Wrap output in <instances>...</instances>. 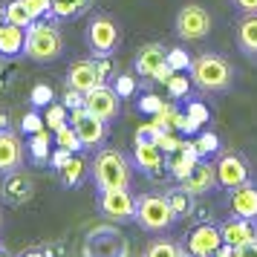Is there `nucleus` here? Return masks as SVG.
<instances>
[{
  "label": "nucleus",
  "mask_w": 257,
  "mask_h": 257,
  "mask_svg": "<svg viewBox=\"0 0 257 257\" xmlns=\"http://www.w3.org/2000/svg\"><path fill=\"white\" fill-rule=\"evenodd\" d=\"M133 156H127L118 148H98L90 162V176H93L95 191L104 188H130L133 182Z\"/></svg>",
  "instance_id": "1"
},
{
  "label": "nucleus",
  "mask_w": 257,
  "mask_h": 257,
  "mask_svg": "<svg viewBox=\"0 0 257 257\" xmlns=\"http://www.w3.org/2000/svg\"><path fill=\"white\" fill-rule=\"evenodd\" d=\"M188 75L199 93H225L234 81V67L217 52H199L191 61Z\"/></svg>",
  "instance_id": "2"
},
{
  "label": "nucleus",
  "mask_w": 257,
  "mask_h": 257,
  "mask_svg": "<svg viewBox=\"0 0 257 257\" xmlns=\"http://www.w3.org/2000/svg\"><path fill=\"white\" fill-rule=\"evenodd\" d=\"M64 55V35L58 21H35L26 29V58L35 64H55Z\"/></svg>",
  "instance_id": "3"
},
{
  "label": "nucleus",
  "mask_w": 257,
  "mask_h": 257,
  "mask_svg": "<svg viewBox=\"0 0 257 257\" xmlns=\"http://www.w3.org/2000/svg\"><path fill=\"white\" fill-rule=\"evenodd\" d=\"M174 208L165 191H145L136 197V225L148 234H165L174 228Z\"/></svg>",
  "instance_id": "4"
},
{
  "label": "nucleus",
  "mask_w": 257,
  "mask_h": 257,
  "mask_svg": "<svg viewBox=\"0 0 257 257\" xmlns=\"http://www.w3.org/2000/svg\"><path fill=\"white\" fill-rule=\"evenodd\" d=\"M121 26L113 15L107 12H93L84 29V44L90 49L93 58H107V55H116L121 47Z\"/></svg>",
  "instance_id": "5"
},
{
  "label": "nucleus",
  "mask_w": 257,
  "mask_h": 257,
  "mask_svg": "<svg viewBox=\"0 0 257 257\" xmlns=\"http://www.w3.org/2000/svg\"><path fill=\"white\" fill-rule=\"evenodd\" d=\"M95 211L113 225L136 222V197L130 194V188H104L95 194Z\"/></svg>",
  "instance_id": "6"
},
{
  "label": "nucleus",
  "mask_w": 257,
  "mask_h": 257,
  "mask_svg": "<svg viewBox=\"0 0 257 257\" xmlns=\"http://www.w3.org/2000/svg\"><path fill=\"white\" fill-rule=\"evenodd\" d=\"M174 32L179 35V41H202V38L211 32V12L199 3H185L179 12H176V24Z\"/></svg>",
  "instance_id": "7"
},
{
  "label": "nucleus",
  "mask_w": 257,
  "mask_h": 257,
  "mask_svg": "<svg viewBox=\"0 0 257 257\" xmlns=\"http://www.w3.org/2000/svg\"><path fill=\"white\" fill-rule=\"evenodd\" d=\"M214 165H217V185L225 188V191H231V188L254 179L251 176V168H248V159L237 151H220V156H217Z\"/></svg>",
  "instance_id": "8"
},
{
  "label": "nucleus",
  "mask_w": 257,
  "mask_h": 257,
  "mask_svg": "<svg viewBox=\"0 0 257 257\" xmlns=\"http://www.w3.org/2000/svg\"><path fill=\"white\" fill-rule=\"evenodd\" d=\"M182 245L185 251H191L194 257H214L217 248L222 245V234L217 222H197L194 228H188L185 237H182Z\"/></svg>",
  "instance_id": "9"
},
{
  "label": "nucleus",
  "mask_w": 257,
  "mask_h": 257,
  "mask_svg": "<svg viewBox=\"0 0 257 257\" xmlns=\"http://www.w3.org/2000/svg\"><path fill=\"white\" fill-rule=\"evenodd\" d=\"M133 165L142 176L159 179L168 171V153L151 139H133Z\"/></svg>",
  "instance_id": "10"
},
{
  "label": "nucleus",
  "mask_w": 257,
  "mask_h": 257,
  "mask_svg": "<svg viewBox=\"0 0 257 257\" xmlns=\"http://www.w3.org/2000/svg\"><path fill=\"white\" fill-rule=\"evenodd\" d=\"M35 197V176L29 171H12V174H3V182H0V199L12 208H21L26 202H32Z\"/></svg>",
  "instance_id": "11"
},
{
  "label": "nucleus",
  "mask_w": 257,
  "mask_h": 257,
  "mask_svg": "<svg viewBox=\"0 0 257 257\" xmlns=\"http://www.w3.org/2000/svg\"><path fill=\"white\" fill-rule=\"evenodd\" d=\"M121 95L113 90V84H101V87H95L87 93L84 98V107H87V113L90 116H98L104 118V121H116L121 116Z\"/></svg>",
  "instance_id": "12"
},
{
  "label": "nucleus",
  "mask_w": 257,
  "mask_h": 257,
  "mask_svg": "<svg viewBox=\"0 0 257 257\" xmlns=\"http://www.w3.org/2000/svg\"><path fill=\"white\" fill-rule=\"evenodd\" d=\"M29 159L26 153V142L21 139V133H15L12 127L0 130V176L21 171Z\"/></svg>",
  "instance_id": "13"
},
{
  "label": "nucleus",
  "mask_w": 257,
  "mask_h": 257,
  "mask_svg": "<svg viewBox=\"0 0 257 257\" xmlns=\"http://www.w3.org/2000/svg\"><path fill=\"white\" fill-rule=\"evenodd\" d=\"M225 205H228V214H234V217H243V220L257 222V182L248 179L243 185L231 188Z\"/></svg>",
  "instance_id": "14"
},
{
  "label": "nucleus",
  "mask_w": 257,
  "mask_h": 257,
  "mask_svg": "<svg viewBox=\"0 0 257 257\" xmlns=\"http://www.w3.org/2000/svg\"><path fill=\"white\" fill-rule=\"evenodd\" d=\"M165 61H168V47H165V44H159V41L142 44V47L136 49V58H133V72H136L139 78L153 81L156 70L162 67Z\"/></svg>",
  "instance_id": "15"
},
{
  "label": "nucleus",
  "mask_w": 257,
  "mask_h": 257,
  "mask_svg": "<svg viewBox=\"0 0 257 257\" xmlns=\"http://www.w3.org/2000/svg\"><path fill=\"white\" fill-rule=\"evenodd\" d=\"M64 84H70L75 90H81V93H90L95 87H101V75H98V67H95V58H78L70 64V70L64 75Z\"/></svg>",
  "instance_id": "16"
},
{
  "label": "nucleus",
  "mask_w": 257,
  "mask_h": 257,
  "mask_svg": "<svg viewBox=\"0 0 257 257\" xmlns=\"http://www.w3.org/2000/svg\"><path fill=\"white\" fill-rule=\"evenodd\" d=\"M72 127L78 130V136H81V145L87 151H98V148H104L107 139H110V121L98 116H87L78 118V121H70Z\"/></svg>",
  "instance_id": "17"
},
{
  "label": "nucleus",
  "mask_w": 257,
  "mask_h": 257,
  "mask_svg": "<svg viewBox=\"0 0 257 257\" xmlns=\"http://www.w3.org/2000/svg\"><path fill=\"white\" fill-rule=\"evenodd\" d=\"M179 185L188 188L194 197H202V194H208V191H214V188H220L217 185V165L211 162V159H199L197 168H194Z\"/></svg>",
  "instance_id": "18"
},
{
  "label": "nucleus",
  "mask_w": 257,
  "mask_h": 257,
  "mask_svg": "<svg viewBox=\"0 0 257 257\" xmlns=\"http://www.w3.org/2000/svg\"><path fill=\"white\" fill-rule=\"evenodd\" d=\"M26 58V29L18 24H0V61Z\"/></svg>",
  "instance_id": "19"
},
{
  "label": "nucleus",
  "mask_w": 257,
  "mask_h": 257,
  "mask_svg": "<svg viewBox=\"0 0 257 257\" xmlns=\"http://www.w3.org/2000/svg\"><path fill=\"white\" fill-rule=\"evenodd\" d=\"M202 159L197 153V148H194V142L185 139L182 142V148H176L174 153H168V174L174 176L176 182H182L194 168H197V162Z\"/></svg>",
  "instance_id": "20"
},
{
  "label": "nucleus",
  "mask_w": 257,
  "mask_h": 257,
  "mask_svg": "<svg viewBox=\"0 0 257 257\" xmlns=\"http://www.w3.org/2000/svg\"><path fill=\"white\" fill-rule=\"evenodd\" d=\"M220 234H222V243L228 245H243V243H251L257 240V222L254 220H243V217H228V220L220 222Z\"/></svg>",
  "instance_id": "21"
},
{
  "label": "nucleus",
  "mask_w": 257,
  "mask_h": 257,
  "mask_svg": "<svg viewBox=\"0 0 257 257\" xmlns=\"http://www.w3.org/2000/svg\"><path fill=\"white\" fill-rule=\"evenodd\" d=\"M87 151L81 153H72L70 159H67V165L61 168V171H55L58 174V182L67 191H75V188H81L84 182H87V176H90V162H87V156H84Z\"/></svg>",
  "instance_id": "22"
},
{
  "label": "nucleus",
  "mask_w": 257,
  "mask_h": 257,
  "mask_svg": "<svg viewBox=\"0 0 257 257\" xmlns=\"http://www.w3.org/2000/svg\"><path fill=\"white\" fill-rule=\"evenodd\" d=\"M234 41L243 55H257V15H243L234 26Z\"/></svg>",
  "instance_id": "23"
},
{
  "label": "nucleus",
  "mask_w": 257,
  "mask_h": 257,
  "mask_svg": "<svg viewBox=\"0 0 257 257\" xmlns=\"http://www.w3.org/2000/svg\"><path fill=\"white\" fill-rule=\"evenodd\" d=\"M165 197H168V202H171L176 220H188V217H194V211H197V199H194V194H191L188 188H182L179 182H176V185L165 188Z\"/></svg>",
  "instance_id": "24"
},
{
  "label": "nucleus",
  "mask_w": 257,
  "mask_h": 257,
  "mask_svg": "<svg viewBox=\"0 0 257 257\" xmlns=\"http://www.w3.org/2000/svg\"><path fill=\"white\" fill-rule=\"evenodd\" d=\"M52 142H55V133L49 136V127L41 130V133L26 136V153H29V162H32V165H49V156H52Z\"/></svg>",
  "instance_id": "25"
},
{
  "label": "nucleus",
  "mask_w": 257,
  "mask_h": 257,
  "mask_svg": "<svg viewBox=\"0 0 257 257\" xmlns=\"http://www.w3.org/2000/svg\"><path fill=\"white\" fill-rule=\"evenodd\" d=\"M90 9H93V0H52V18L58 24L78 21L84 15H90Z\"/></svg>",
  "instance_id": "26"
},
{
  "label": "nucleus",
  "mask_w": 257,
  "mask_h": 257,
  "mask_svg": "<svg viewBox=\"0 0 257 257\" xmlns=\"http://www.w3.org/2000/svg\"><path fill=\"white\" fill-rule=\"evenodd\" d=\"M3 6H6V24H18L24 29L35 24V15L29 12L26 0H3Z\"/></svg>",
  "instance_id": "27"
},
{
  "label": "nucleus",
  "mask_w": 257,
  "mask_h": 257,
  "mask_svg": "<svg viewBox=\"0 0 257 257\" xmlns=\"http://www.w3.org/2000/svg\"><path fill=\"white\" fill-rule=\"evenodd\" d=\"M182 254V243H176L171 237H153L151 243L145 245L142 257H179Z\"/></svg>",
  "instance_id": "28"
},
{
  "label": "nucleus",
  "mask_w": 257,
  "mask_h": 257,
  "mask_svg": "<svg viewBox=\"0 0 257 257\" xmlns=\"http://www.w3.org/2000/svg\"><path fill=\"white\" fill-rule=\"evenodd\" d=\"M55 145H58V148H64V151H70V153L87 151V148L81 145V136H78V130L72 127V124H64V127L55 130Z\"/></svg>",
  "instance_id": "29"
},
{
  "label": "nucleus",
  "mask_w": 257,
  "mask_h": 257,
  "mask_svg": "<svg viewBox=\"0 0 257 257\" xmlns=\"http://www.w3.org/2000/svg\"><path fill=\"white\" fill-rule=\"evenodd\" d=\"M44 121H47V127L55 133L58 127L70 124V110L61 104V101H52L49 107H44Z\"/></svg>",
  "instance_id": "30"
},
{
  "label": "nucleus",
  "mask_w": 257,
  "mask_h": 257,
  "mask_svg": "<svg viewBox=\"0 0 257 257\" xmlns=\"http://www.w3.org/2000/svg\"><path fill=\"white\" fill-rule=\"evenodd\" d=\"M52 101H58V98H55V90H52V84H47V81L32 84V90H29V104L38 107V110H44V107H49Z\"/></svg>",
  "instance_id": "31"
},
{
  "label": "nucleus",
  "mask_w": 257,
  "mask_h": 257,
  "mask_svg": "<svg viewBox=\"0 0 257 257\" xmlns=\"http://www.w3.org/2000/svg\"><path fill=\"white\" fill-rule=\"evenodd\" d=\"M194 148H197V153L202 156V159H208L211 153H220L222 145H220V136L217 133H211V130H199V136L194 139Z\"/></svg>",
  "instance_id": "32"
},
{
  "label": "nucleus",
  "mask_w": 257,
  "mask_h": 257,
  "mask_svg": "<svg viewBox=\"0 0 257 257\" xmlns=\"http://www.w3.org/2000/svg\"><path fill=\"white\" fill-rule=\"evenodd\" d=\"M165 87H168V95L176 101V98H188V95H191L194 81H191V75H188V72H174V75H171V81L165 84Z\"/></svg>",
  "instance_id": "33"
},
{
  "label": "nucleus",
  "mask_w": 257,
  "mask_h": 257,
  "mask_svg": "<svg viewBox=\"0 0 257 257\" xmlns=\"http://www.w3.org/2000/svg\"><path fill=\"white\" fill-rule=\"evenodd\" d=\"M113 90L121 98H133L136 90H139V75L136 72H118L116 78H113Z\"/></svg>",
  "instance_id": "34"
},
{
  "label": "nucleus",
  "mask_w": 257,
  "mask_h": 257,
  "mask_svg": "<svg viewBox=\"0 0 257 257\" xmlns=\"http://www.w3.org/2000/svg\"><path fill=\"white\" fill-rule=\"evenodd\" d=\"M191 61H194V55H191L188 49L168 47V64H171L176 72H188V70H191Z\"/></svg>",
  "instance_id": "35"
},
{
  "label": "nucleus",
  "mask_w": 257,
  "mask_h": 257,
  "mask_svg": "<svg viewBox=\"0 0 257 257\" xmlns=\"http://www.w3.org/2000/svg\"><path fill=\"white\" fill-rule=\"evenodd\" d=\"M47 130V121H44V113H38V107H32L24 118H21V133L32 136V133H41Z\"/></svg>",
  "instance_id": "36"
},
{
  "label": "nucleus",
  "mask_w": 257,
  "mask_h": 257,
  "mask_svg": "<svg viewBox=\"0 0 257 257\" xmlns=\"http://www.w3.org/2000/svg\"><path fill=\"white\" fill-rule=\"evenodd\" d=\"M84 98H87V93H81V90H75V87H70V84H64V90H61V104L67 107V110H75V107H84Z\"/></svg>",
  "instance_id": "37"
},
{
  "label": "nucleus",
  "mask_w": 257,
  "mask_h": 257,
  "mask_svg": "<svg viewBox=\"0 0 257 257\" xmlns=\"http://www.w3.org/2000/svg\"><path fill=\"white\" fill-rule=\"evenodd\" d=\"M182 142L185 139H179V130H162V133L156 136V145H159L165 153H174L176 148H182Z\"/></svg>",
  "instance_id": "38"
},
{
  "label": "nucleus",
  "mask_w": 257,
  "mask_h": 257,
  "mask_svg": "<svg viewBox=\"0 0 257 257\" xmlns=\"http://www.w3.org/2000/svg\"><path fill=\"white\" fill-rule=\"evenodd\" d=\"M26 6L35 15V21H55L52 18V0H26Z\"/></svg>",
  "instance_id": "39"
},
{
  "label": "nucleus",
  "mask_w": 257,
  "mask_h": 257,
  "mask_svg": "<svg viewBox=\"0 0 257 257\" xmlns=\"http://www.w3.org/2000/svg\"><path fill=\"white\" fill-rule=\"evenodd\" d=\"M162 98H159V95H153V93H148V95H142L139 98V104H136V110H139V113H145V116H156V113H159V110H162Z\"/></svg>",
  "instance_id": "40"
},
{
  "label": "nucleus",
  "mask_w": 257,
  "mask_h": 257,
  "mask_svg": "<svg viewBox=\"0 0 257 257\" xmlns=\"http://www.w3.org/2000/svg\"><path fill=\"white\" fill-rule=\"evenodd\" d=\"M188 118L197 124V130H202L205 127V121H208V107L205 104H199V101H188Z\"/></svg>",
  "instance_id": "41"
},
{
  "label": "nucleus",
  "mask_w": 257,
  "mask_h": 257,
  "mask_svg": "<svg viewBox=\"0 0 257 257\" xmlns=\"http://www.w3.org/2000/svg\"><path fill=\"white\" fill-rule=\"evenodd\" d=\"M95 67H98L101 81L113 84V78H116V64H113V55H107V58H95Z\"/></svg>",
  "instance_id": "42"
},
{
  "label": "nucleus",
  "mask_w": 257,
  "mask_h": 257,
  "mask_svg": "<svg viewBox=\"0 0 257 257\" xmlns=\"http://www.w3.org/2000/svg\"><path fill=\"white\" fill-rule=\"evenodd\" d=\"M162 130L165 127H159L153 118H148V121H142L139 127H136V136H133V139H151V142H156V136H159Z\"/></svg>",
  "instance_id": "43"
},
{
  "label": "nucleus",
  "mask_w": 257,
  "mask_h": 257,
  "mask_svg": "<svg viewBox=\"0 0 257 257\" xmlns=\"http://www.w3.org/2000/svg\"><path fill=\"white\" fill-rule=\"evenodd\" d=\"M70 156H72L70 151H64V148H58V145H55V153L49 156V168H52V171H61V168L67 165V159H70Z\"/></svg>",
  "instance_id": "44"
},
{
  "label": "nucleus",
  "mask_w": 257,
  "mask_h": 257,
  "mask_svg": "<svg viewBox=\"0 0 257 257\" xmlns=\"http://www.w3.org/2000/svg\"><path fill=\"white\" fill-rule=\"evenodd\" d=\"M231 6L243 15H257V0H231Z\"/></svg>",
  "instance_id": "45"
},
{
  "label": "nucleus",
  "mask_w": 257,
  "mask_h": 257,
  "mask_svg": "<svg viewBox=\"0 0 257 257\" xmlns=\"http://www.w3.org/2000/svg\"><path fill=\"white\" fill-rule=\"evenodd\" d=\"M234 257H257V240L237 245V248H234Z\"/></svg>",
  "instance_id": "46"
},
{
  "label": "nucleus",
  "mask_w": 257,
  "mask_h": 257,
  "mask_svg": "<svg viewBox=\"0 0 257 257\" xmlns=\"http://www.w3.org/2000/svg\"><path fill=\"white\" fill-rule=\"evenodd\" d=\"M174 67H171V64H168V61H165L162 67H159V70H156V75H153V81H159V84H168L171 81V75H174Z\"/></svg>",
  "instance_id": "47"
},
{
  "label": "nucleus",
  "mask_w": 257,
  "mask_h": 257,
  "mask_svg": "<svg viewBox=\"0 0 257 257\" xmlns=\"http://www.w3.org/2000/svg\"><path fill=\"white\" fill-rule=\"evenodd\" d=\"M18 257H52V254H49V248H35V245H32V248L21 251Z\"/></svg>",
  "instance_id": "48"
},
{
  "label": "nucleus",
  "mask_w": 257,
  "mask_h": 257,
  "mask_svg": "<svg viewBox=\"0 0 257 257\" xmlns=\"http://www.w3.org/2000/svg\"><path fill=\"white\" fill-rule=\"evenodd\" d=\"M214 257H234V245H228V243H222L220 248H217V254Z\"/></svg>",
  "instance_id": "49"
},
{
  "label": "nucleus",
  "mask_w": 257,
  "mask_h": 257,
  "mask_svg": "<svg viewBox=\"0 0 257 257\" xmlns=\"http://www.w3.org/2000/svg\"><path fill=\"white\" fill-rule=\"evenodd\" d=\"M6 127H9V110L0 104V130H6Z\"/></svg>",
  "instance_id": "50"
},
{
  "label": "nucleus",
  "mask_w": 257,
  "mask_h": 257,
  "mask_svg": "<svg viewBox=\"0 0 257 257\" xmlns=\"http://www.w3.org/2000/svg\"><path fill=\"white\" fill-rule=\"evenodd\" d=\"M0 24H6V6L0 3Z\"/></svg>",
  "instance_id": "51"
},
{
  "label": "nucleus",
  "mask_w": 257,
  "mask_h": 257,
  "mask_svg": "<svg viewBox=\"0 0 257 257\" xmlns=\"http://www.w3.org/2000/svg\"><path fill=\"white\" fill-rule=\"evenodd\" d=\"M0 257H12L9 251H6V245H3V243H0Z\"/></svg>",
  "instance_id": "52"
},
{
  "label": "nucleus",
  "mask_w": 257,
  "mask_h": 257,
  "mask_svg": "<svg viewBox=\"0 0 257 257\" xmlns=\"http://www.w3.org/2000/svg\"><path fill=\"white\" fill-rule=\"evenodd\" d=\"M179 257H194V254H191V251H185V245H182V254H179Z\"/></svg>",
  "instance_id": "53"
},
{
  "label": "nucleus",
  "mask_w": 257,
  "mask_h": 257,
  "mask_svg": "<svg viewBox=\"0 0 257 257\" xmlns=\"http://www.w3.org/2000/svg\"><path fill=\"white\" fill-rule=\"evenodd\" d=\"M0 225H3V217H0Z\"/></svg>",
  "instance_id": "54"
}]
</instances>
